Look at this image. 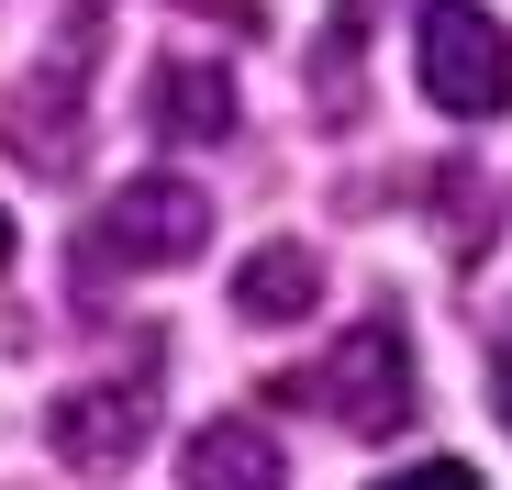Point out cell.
<instances>
[{"label":"cell","mask_w":512,"mask_h":490,"mask_svg":"<svg viewBox=\"0 0 512 490\" xmlns=\"http://www.w3.org/2000/svg\"><path fill=\"white\" fill-rule=\"evenodd\" d=\"M78 78H90V56H78V45H56V56L23 78V90H12V112H0V123H12L0 145H12V156H34L45 179H67V168H78Z\"/></svg>","instance_id":"5"},{"label":"cell","mask_w":512,"mask_h":490,"mask_svg":"<svg viewBox=\"0 0 512 490\" xmlns=\"http://www.w3.org/2000/svg\"><path fill=\"white\" fill-rule=\"evenodd\" d=\"M379 490H479V468H457V457H423V468H401V479H379Z\"/></svg>","instance_id":"9"},{"label":"cell","mask_w":512,"mask_h":490,"mask_svg":"<svg viewBox=\"0 0 512 490\" xmlns=\"http://www.w3.org/2000/svg\"><path fill=\"white\" fill-rule=\"evenodd\" d=\"M0 268H12V212H0Z\"/></svg>","instance_id":"12"},{"label":"cell","mask_w":512,"mask_h":490,"mask_svg":"<svg viewBox=\"0 0 512 490\" xmlns=\"http://www.w3.org/2000/svg\"><path fill=\"white\" fill-rule=\"evenodd\" d=\"M323 401H334V424L346 435H401L412 413H423V379H412V335L379 312V323H357L346 346L323 357V379H312Z\"/></svg>","instance_id":"2"},{"label":"cell","mask_w":512,"mask_h":490,"mask_svg":"<svg viewBox=\"0 0 512 490\" xmlns=\"http://www.w3.org/2000/svg\"><path fill=\"white\" fill-rule=\"evenodd\" d=\"M145 112H156V134H167V145H212V134H234V78H223V67H201V56H179V67H156Z\"/></svg>","instance_id":"7"},{"label":"cell","mask_w":512,"mask_h":490,"mask_svg":"<svg viewBox=\"0 0 512 490\" xmlns=\"http://www.w3.org/2000/svg\"><path fill=\"white\" fill-rule=\"evenodd\" d=\"M412 67H423V101H435L446 123L512 112V34H501V12H479V0H423Z\"/></svg>","instance_id":"1"},{"label":"cell","mask_w":512,"mask_h":490,"mask_svg":"<svg viewBox=\"0 0 512 490\" xmlns=\"http://www.w3.org/2000/svg\"><path fill=\"white\" fill-rule=\"evenodd\" d=\"M323 301V257H312V245H256V257L234 268V312L245 323H290V312H312Z\"/></svg>","instance_id":"8"},{"label":"cell","mask_w":512,"mask_h":490,"mask_svg":"<svg viewBox=\"0 0 512 490\" xmlns=\"http://www.w3.org/2000/svg\"><path fill=\"white\" fill-rule=\"evenodd\" d=\"M190 12H223V23H256V0H190Z\"/></svg>","instance_id":"11"},{"label":"cell","mask_w":512,"mask_h":490,"mask_svg":"<svg viewBox=\"0 0 512 490\" xmlns=\"http://www.w3.org/2000/svg\"><path fill=\"white\" fill-rule=\"evenodd\" d=\"M45 435H56V457H67V468L112 479V468H134V457H145L156 401H145V379H78V390H56Z\"/></svg>","instance_id":"4"},{"label":"cell","mask_w":512,"mask_h":490,"mask_svg":"<svg viewBox=\"0 0 512 490\" xmlns=\"http://www.w3.org/2000/svg\"><path fill=\"white\" fill-rule=\"evenodd\" d=\"M179 479H190V490H290V457H279L268 424L223 413V424H201V435L179 446Z\"/></svg>","instance_id":"6"},{"label":"cell","mask_w":512,"mask_h":490,"mask_svg":"<svg viewBox=\"0 0 512 490\" xmlns=\"http://www.w3.org/2000/svg\"><path fill=\"white\" fill-rule=\"evenodd\" d=\"M490 413H501V435H512V335L490 346Z\"/></svg>","instance_id":"10"},{"label":"cell","mask_w":512,"mask_h":490,"mask_svg":"<svg viewBox=\"0 0 512 490\" xmlns=\"http://www.w3.org/2000/svg\"><path fill=\"white\" fill-rule=\"evenodd\" d=\"M201 245H212V201L190 179H123L90 234V268H179Z\"/></svg>","instance_id":"3"}]
</instances>
